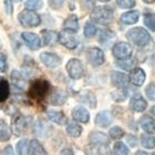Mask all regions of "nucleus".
Returning <instances> with one entry per match:
<instances>
[{
  "label": "nucleus",
  "mask_w": 155,
  "mask_h": 155,
  "mask_svg": "<svg viewBox=\"0 0 155 155\" xmlns=\"http://www.w3.org/2000/svg\"><path fill=\"white\" fill-rule=\"evenodd\" d=\"M126 38L136 47H145L151 41L150 33L143 28H133L126 33Z\"/></svg>",
  "instance_id": "f257e3e1"
},
{
  "label": "nucleus",
  "mask_w": 155,
  "mask_h": 155,
  "mask_svg": "<svg viewBox=\"0 0 155 155\" xmlns=\"http://www.w3.org/2000/svg\"><path fill=\"white\" fill-rule=\"evenodd\" d=\"M114 17V11L111 7H97L91 13V19L94 22L100 25H109L112 22Z\"/></svg>",
  "instance_id": "f03ea898"
},
{
  "label": "nucleus",
  "mask_w": 155,
  "mask_h": 155,
  "mask_svg": "<svg viewBox=\"0 0 155 155\" xmlns=\"http://www.w3.org/2000/svg\"><path fill=\"white\" fill-rule=\"evenodd\" d=\"M18 20L21 23V26L27 27V28H33L37 27L41 23V18L36 11H31V10H23L19 13Z\"/></svg>",
  "instance_id": "7ed1b4c3"
},
{
  "label": "nucleus",
  "mask_w": 155,
  "mask_h": 155,
  "mask_svg": "<svg viewBox=\"0 0 155 155\" xmlns=\"http://www.w3.org/2000/svg\"><path fill=\"white\" fill-rule=\"evenodd\" d=\"M67 71H68L69 77L73 79V80H78L81 79L84 74V69L82 62L79 59H70L67 63Z\"/></svg>",
  "instance_id": "20e7f679"
},
{
  "label": "nucleus",
  "mask_w": 155,
  "mask_h": 155,
  "mask_svg": "<svg viewBox=\"0 0 155 155\" xmlns=\"http://www.w3.org/2000/svg\"><path fill=\"white\" fill-rule=\"evenodd\" d=\"M113 55L119 60H123V59H127L132 54V48L131 45H127L126 42H117L113 45L112 49Z\"/></svg>",
  "instance_id": "39448f33"
},
{
  "label": "nucleus",
  "mask_w": 155,
  "mask_h": 155,
  "mask_svg": "<svg viewBox=\"0 0 155 155\" xmlns=\"http://www.w3.org/2000/svg\"><path fill=\"white\" fill-rule=\"evenodd\" d=\"M87 60L93 67H99V65L103 64L104 62V53L100 48L93 47L90 48L87 52Z\"/></svg>",
  "instance_id": "423d86ee"
},
{
  "label": "nucleus",
  "mask_w": 155,
  "mask_h": 155,
  "mask_svg": "<svg viewBox=\"0 0 155 155\" xmlns=\"http://www.w3.org/2000/svg\"><path fill=\"white\" fill-rule=\"evenodd\" d=\"M87 155H112L110 147L107 144H95L91 143L84 147Z\"/></svg>",
  "instance_id": "0eeeda50"
},
{
  "label": "nucleus",
  "mask_w": 155,
  "mask_h": 155,
  "mask_svg": "<svg viewBox=\"0 0 155 155\" xmlns=\"http://www.w3.org/2000/svg\"><path fill=\"white\" fill-rule=\"evenodd\" d=\"M40 60L47 68H57L61 64V58L52 52H42L40 54Z\"/></svg>",
  "instance_id": "6e6552de"
},
{
  "label": "nucleus",
  "mask_w": 155,
  "mask_h": 155,
  "mask_svg": "<svg viewBox=\"0 0 155 155\" xmlns=\"http://www.w3.org/2000/svg\"><path fill=\"white\" fill-rule=\"evenodd\" d=\"M59 41L62 45H64L65 48L71 49V50L75 49L78 45V39L72 35V32H69L65 30L59 35Z\"/></svg>",
  "instance_id": "1a4fd4ad"
},
{
  "label": "nucleus",
  "mask_w": 155,
  "mask_h": 155,
  "mask_svg": "<svg viewBox=\"0 0 155 155\" xmlns=\"http://www.w3.org/2000/svg\"><path fill=\"white\" fill-rule=\"evenodd\" d=\"M48 90H49V83L47 81H43V80L37 81L36 83L32 85V87H31V94H32L33 97L42 99L47 94Z\"/></svg>",
  "instance_id": "9d476101"
},
{
  "label": "nucleus",
  "mask_w": 155,
  "mask_h": 155,
  "mask_svg": "<svg viewBox=\"0 0 155 155\" xmlns=\"http://www.w3.org/2000/svg\"><path fill=\"white\" fill-rule=\"evenodd\" d=\"M145 72L143 71L141 68H134L131 70L129 75V80L132 84H134L135 87H141L143 85L144 81H145Z\"/></svg>",
  "instance_id": "9b49d317"
},
{
  "label": "nucleus",
  "mask_w": 155,
  "mask_h": 155,
  "mask_svg": "<svg viewBox=\"0 0 155 155\" xmlns=\"http://www.w3.org/2000/svg\"><path fill=\"white\" fill-rule=\"evenodd\" d=\"M23 41L26 42V45L29 47L31 50H38L41 47V40L39 38L38 35L33 32H23L21 35Z\"/></svg>",
  "instance_id": "f8f14e48"
},
{
  "label": "nucleus",
  "mask_w": 155,
  "mask_h": 155,
  "mask_svg": "<svg viewBox=\"0 0 155 155\" xmlns=\"http://www.w3.org/2000/svg\"><path fill=\"white\" fill-rule=\"evenodd\" d=\"M129 77L123 73V72L119 71H113L111 73V82L114 87H119V89H123L129 83Z\"/></svg>",
  "instance_id": "ddd939ff"
},
{
  "label": "nucleus",
  "mask_w": 155,
  "mask_h": 155,
  "mask_svg": "<svg viewBox=\"0 0 155 155\" xmlns=\"http://www.w3.org/2000/svg\"><path fill=\"white\" fill-rule=\"evenodd\" d=\"M130 107L133 111L135 112H143L145 111V109L147 107V102L145 101V99L141 95V94L136 93L134 94L131 99V102H130Z\"/></svg>",
  "instance_id": "4468645a"
},
{
  "label": "nucleus",
  "mask_w": 155,
  "mask_h": 155,
  "mask_svg": "<svg viewBox=\"0 0 155 155\" xmlns=\"http://www.w3.org/2000/svg\"><path fill=\"white\" fill-rule=\"evenodd\" d=\"M112 121H113V116L109 111H101L95 116V124L103 129L109 127Z\"/></svg>",
  "instance_id": "2eb2a0df"
},
{
  "label": "nucleus",
  "mask_w": 155,
  "mask_h": 155,
  "mask_svg": "<svg viewBox=\"0 0 155 155\" xmlns=\"http://www.w3.org/2000/svg\"><path fill=\"white\" fill-rule=\"evenodd\" d=\"M31 122V117L30 116H23L20 115L15 120L13 126H15V131L17 134H22L27 131L28 126Z\"/></svg>",
  "instance_id": "dca6fc26"
},
{
  "label": "nucleus",
  "mask_w": 155,
  "mask_h": 155,
  "mask_svg": "<svg viewBox=\"0 0 155 155\" xmlns=\"http://www.w3.org/2000/svg\"><path fill=\"white\" fill-rule=\"evenodd\" d=\"M72 117L74 121L80 123H87L90 120V113L89 111L83 107H77L72 111Z\"/></svg>",
  "instance_id": "f3484780"
},
{
  "label": "nucleus",
  "mask_w": 155,
  "mask_h": 155,
  "mask_svg": "<svg viewBox=\"0 0 155 155\" xmlns=\"http://www.w3.org/2000/svg\"><path fill=\"white\" fill-rule=\"evenodd\" d=\"M11 83L16 89L20 91H23L26 89L27 83L26 80H25V77L21 72L17 71V70H13L12 73H11Z\"/></svg>",
  "instance_id": "a211bd4d"
},
{
  "label": "nucleus",
  "mask_w": 155,
  "mask_h": 155,
  "mask_svg": "<svg viewBox=\"0 0 155 155\" xmlns=\"http://www.w3.org/2000/svg\"><path fill=\"white\" fill-rule=\"evenodd\" d=\"M140 125L146 133L155 134V119L150 115H144L140 120Z\"/></svg>",
  "instance_id": "6ab92c4d"
},
{
  "label": "nucleus",
  "mask_w": 155,
  "mask_h": 155,
  "mask_svg": "<svg viewBox=\"0 0 155 155\" xmlns=\"http://www.w3.org/2000/svg\"><path fill=\"white\" fill-rule=\"evenodd\" d=\"M47 117L51 122L55 123L58 125H63V124L67 123V116L61 111H53V110L48 111L47 112Z\"/></svg>",
  "instance_id": "aec40b11"
},
{
  "label": "nucleus",
  "mask_w": 155,
  "mask_h": 155,
  "mask_svg": "<svg viewBox=\"0 0 155 155\" xmlns=\"http://www.w3.org/2000/svg\"><path fill=\"white\" fill-rule=\"evenodd\" d=\"M28 155H48L45 149L38 140H31L29 142V152Z\"/></svg>",
  "instance_id": "412c9836"
},
{
  "label": "nucleus",
  "mask_w": 155,
  "mask_h": 155,
  "mask_svg": "<svg viewBox=\"0 0 155 155\" xmlns=\"http://www.w3.org/2000/svg\"><path fill=\"white\" fill-rule=\"evenodd\" d=\"M63 28H64L65 31H69V32L74 33L79 30V20H78V17L72 15V16H69L67 19H65L64 23H63Z\"/></svg>",
  "instance_id": "4be33fe9"
},
{
  "label": "nucleus",
  "mask_w": 155,
  "mask_h": 155,
  "mask_svg": "<svg viewBox=\"0 0 155 155\" xmlns=\"http://www.w3.org/2000/svg\"><path fill=\"white\" fill-rule=\"evenodd\" d=\"M12 131L5 120H0V142H7L11 137Z\"/></svg>",
  "instance_id": "5701e85b"
},
{
  "label": "nucleus",
  "mask_w": 155,
  "mask_h": 155,
  "mask_svg": "<svg viewBox=\"0 0 155 155\" xmlns=\"http://www.w3.org/2000/svg\"><path fill=\"white\" fill-rule=\"evenodd\" d=\"M42 38L45 45H53L59 41V33L52 30H45L42 31Z\"/></svg>",
  "instance_id": "b1692460"
},
{
  "label": "nucleus",
  "mask_w": 155,
  "mask_h": 155,
  "mask_svg": "<svg viewBox=\"0 0 155 155\" xmlns=\"http://www.w3.org/2000/svg\"><path fill=\"white\" fill-rule=\"evenodd\" d=\"M140 18V12L132 10V11H127V12L123 13L121 16V21L125 25H134L139 21Z\"/></svg>",
  "instance_id": "393cba45"
},
{
  "label": "nucleus",
  "mask_w": 155,
  "mask_h": 155,
  "mask_svg": "<svg viewBox=\"0 0 155 155\" xmlns=\"http://www.w3.org/2000/svg\"><path fill=\"white\" fill-rule=\"evenodd\" d=\"M89 140L91 143H95V144H109L110 140L104 133L101 132H92L89 135Z\"/></svg>",
  "instance_id": "a878e982"
},
{
  "label": "nucleus",
  "mask_w": 155,
  "mask_h": 155,
  "mask_svg": "<svg viewBox=\"0 0 155 155\" xmlns=\"http://www.w3.org/2000/svg\"><path fill=\"white\" fill-rule=\"evenodd\" d=\"M80 100H81V102L87 104V105H89L90 107H92V109H94L95 105H97V99H95V97H94V94L89 92V91L81 94Z\"/></svg>",
  "instance_id": "bb28decb"
},
{
  "label": "nucleus",
  "mask_w": 155,
  "mask_h": 155,
  "mask_svg": "<svg viewBox=\"0 0 155 155\" xmlns=\"http://www.w3.org/2000/svg\"><path fill=\"white\" fill-rule=\"evenodd\" d=\"M67 132L70 136L72 137H79L82 134V127H81L78 123L75 122H70L67 125Z\"/></svg>",
  "instance_id": "cd10ccee"
},
{
  "label": "nucleus",
  "mask_w": 155,
  "mask_h": 155,
  "mask_svg": "<svg viewBox=\"0 0 155 155\" xmlns=\"http://www.w3.org/2000/svg\"><path fill=\"white\" fill-rule=\"evenodd\" d=\"M51 104L53 105H62L67 101V95L62 91H55L51 97Z\"/></svg>",
  "instance_id": "c85d7f7f"
},
{
  "label": "nucleus",
  "mask_w": 155,
  "mask_h": 155,
  "mask_svg": "<svg viewBox=\"0 0 155 155\" xmlns=\"http://www.w3.org/2000/svg\"><path fill=\"white\" fill-rule=\"evenodd\" d=\"M141 144H142L145 149L152 150L155 147V137L150 134H143L141 136Z\"/></svg>",
  "instance_id": "c756f323"
},
{
  "label": "nucleus",
  "mask_w": 155,
  "mask_h": 155,
  "mask_svg": "<svg viewBox=\"0 0 155 155\" xmlns=\"http://www.w3.org/2000/svg\"><path fill=\"white\" fill-rule=\"evenodd\" d=\"M9 97V83L6 80H0V102L7 100Z\"/></svg>",
  "instance_id": "7c9ffc66"
},
{
  "label": "nucleus",
  "mask_w": 155,
  "mask_h": 155,
  "mask_svg": "<svg viewBox=\"0 0 155 155\" xmlns=\"http://www.w3.org/2000/svg\"><path fill=\"white\" fill-rule=\"evenodd\" d=\"M16 150L18 155H28V152H29V141H27V140L19 141L17 143Z\"/></svg>",
  "instance_id": "2f4dec72"
},
{
  "label": "nucleus",
  "mask_w": 155,
  "mask_h": 155,
  "mask_svg": "<svg viewBox=\"0 0 155 155\" xmlns=\"http://www.w3.org/2000/svg\"><path fill=\"white\" fill-rule=\"evenodd\" d=\"M130 151L127 146L123 142H116L113 146V154L114 155H129Z\"/></svg>",
  "instance_id": "473e14b6"
},
{
  "label": "nucleus",
  "mask_w": 155,
  "mask_h": 155,
  "mask_svg": "<svg viewBox=\"0 0 155 155\" xmlns=\"http://www.w3.org/2000/svg\"><path fill=\"white\" fill-rule=\"evenodd\" d=\"M114 38H115V36H114V33L112 32V31L104 30V31H102L100 35V42L103 45H109V42L113 41Z\"/></svg>",
  "instance_id": "72a5a7b5"
},
{
  "label": "nucleus",
  "mask_w": 155,
  "mask_h": 155,
  "mask_svg": "<svg viewBox=\"0 0 155 155\" xmlns=\"http://www.w3.org/2000/svg\"><path fill=\"white\" fill-rule=\"evenodd\" d=\"M116 64L119 65L120 68L123 69V70H132L134 69V65H135V62L132 59H123V60H119L116 62Z\"/></svg>",
  "instance_id": "f704fd0d"
},
{
  "label": "nucleus",
  "mask_w": 155,
  "mask_h": 155,
  "mask_svg": "<svg viewBox=\"0 0 155 155\" xmlns=\"http://www.w3.org/2000/svg\"><path fill=\"white\" fill-rule=\"evenodd\" d=\"M42 6H43L42 0H27L26 1V8L31 11H37V10L41 9Z\"/></svg>",
  "instance_id": "c9c22d12"
},
{
  "label": "nucleus",
  "mask_w": 155,
  "mask_h": 155,
  "mask_svg": "<svg viewBox=\"0 0 155 155\" xmlns=\"http://www.w3.org/2000/svg\"><path fill=\"white\" fill-rule=\"evenodd\" d=\"M144 23L150 30L155 31V15L154 13H145L144 15Z\"/></svg>",
  "instance_id": "e433bc0d"
},
{
  "label": "nucleus",
  "mask_w": 155,
  "mask_h": 155,
  "mask_svg": "<svg viewBox=\"0 0 155 155\" xmlns=\"http://www.w3.org/2000/svg\"><path fill=\"white\" fill-rule=\"evenodd\" d=\"M126 97H127V92H126L125 87L119 89L117 91L112 93V97H113V100L116 101V102H122V101L125 100Z\"/></svg>",
  "instance_id": "4c0bfd02"
},
{
  "label": "nucleus",
  "mask_w": 155,
  "mask_h": 155,
  "mask_svg": "<svg viewBox=\"0 0 155 155\" xmlns=\"http://www.w3.org/2000/svg\"><path fill=\"white\" fill-rule=\"evenodd\" d=\"M109 135L111 136V139L119 140L124 136V131H123V129L122 127H120V126H114V127H112V129L110 130Z\"/></svg>",
  "instance_id": "58836bf2"
},
{
  "label": "nucleus",
  "mask_w": 155,
  "mask_h": 155,
  "mask_svg": "<svg viewBox=\"0 0 155 155\" xmlns=\"http://www.w3.org/2000/svg\"><path fill=\"white\" fill-rule=\"evenodd\" d=\"M97 33V27L92 22H87L84 27V36L87 38H92Z\"/></svg>",
  "instance_id": "ea45409f"
},
{
  "label": "nucleus",
  "mask_w": 155,
  "mask_h": 155,
  "mask_svg": "<svg viewBox=\"0 0 155 155\" xmlns=\"http://www.w3.org/2000/svg\"><path fill=\"white\" fill-rule=\"evenodd\" d=\"M116 3L122 9H131L135 6V0H116Z\"/></svg>",
  "instance_id": "a19ab883"
},
{
  "label": "nucleus",
  "mask_w": 155,
  "mask_h": 155,
  "mask_svg": "<svg viewBox=\"0 0 155 155\" xmlns=\"http://www.w3.org/2000/svg\"><path fill=\"white\" fill-rule=\"evenodd\" d=\"M145 94L151 101H155V84L150 83L145 87Z\"/></svg>",
  "instance_id": "79ce46f5"
},
{
  "label": "nucleus",
  "mask_w": 155,
  "mask_h": 155,
  "mask_svg": "<svg viewBox=\"0 0 155 155\" xmlns=\"http://www.w3.org/2000/svg\"><path fill=\"white\" fill-rule=\"evenodd\" d=\"M8 69V61H7V55L5 53H0V72H6Z\"/></svg>",
  "instance_id": "37998d69"
},
{
  "label": "nucleus",
  "mask_w": 155,
  "mask_h": 155,
  "mask_svg": "<svg viewBox=\"0 0 155 155\" xmlns=\"http://www.w3.org/2000/svg\"><path fill=\"white\" fill-rule=\"evenodd\" d=\"M64 1L65 0H49V3H50L51 8H53V9H60L63 6Z\"/></svg>",
  "instance_id": "c03bdc74"
},
{
  "label": "nucleus",
  "mask_w": 155,
  "mask_h": 155,
  "mask_svg": "<svg viewBox=\"0 0 155 155\" xmlns=\"http://www.w3.org/2000/svg\"><path fill=\"white\" fill-rule=\"evenodd\" d=\"M5 8L8 15H12V1L11 0H5Z\"/></svg>",
  "instance_id": "a18cd8bd"
},
{
  "label": "nucleus",
  "mask_w": 155,
  "mask_h": 155,
  "mask_svg": "<svg viewBox=\"0 0 155 155\" xmlns=\"http://www.w3.org/2000/svg\"><path fill=\"white\" fill-rule=\"evenodd\" d=\"M136 139L134 137L133 135H127V143H129L130 145L132 146V147H134V146L136 145Z\"/></svg>",
  "instance_id": "49530a36"
},
{
  "label": "nucleus",
  "mask_w": 155,
  "mask_h": 155,
  "mask_svg": "<svg viewBox=\"0 0 155 155\" xmlns=\"http://www.w3.org/2000/svg\"><path fill=\"white\" fill-rule=\"evenodd\" d=\"M3 155H16L15 154V151H13L12 146H7L5 151H3Z\"/></svg>",
  "instance_id": "de8ad7c7"
},
{
  "label": "nucleus",
  "mask_w": 155,
  "mask_h": 155,
  "mask_svg": "<svg viewBox=\"0 0 155 155\" xmlns=\"http://www.w3.org/2000/svg\"><path fill=\"white\" fill-rule=\"evenodd\" d=\"M60 155H74V154H73V152H72L71 150L65 149V150H63V151H61Z\"/></svg>",
  "instance_id": "09e8293b"
},
{
  "label": "nucleus",
  "mask_w": 155,
  "mask_h": 155,
  "mask_svg": "<svg viewBox=\"0 0 155 155\" xmlns=\"http://www.w3.org/2000/svg\"><path fill=\"white\" fill-rule=\"evenodd\" d=\"M136 155H155V153H147V152H145V151H137L136 152Z\"/></svg>",
  "instance_id": "8fccbe9b"
},
{
  "label": "nucleus",
  "mask_w": 155,
  "mask_h": 155,
  "mask_svg": "<svg viewBox=\"0 0 155 155\" xmlns=\"http://www.w3.org/2000/svg\"><path fill=\"white\" fill-rule=\"evenodd\" d=\"M143 1H144L145 3H153L155 0H143Z\"/></svg>",
  "instance_id": "3c124183"
},
{
  "label": "nucleus",
  "mask_w": 155,
  "mask_h": 155,
  "mask_svg": "<svg viewBox=\"0 0 155 155\" xmlns=\"http://www.w3.org/2000/svg\"><path fill=\"white\" fill-rule=\"evenodd\" d=\"M152 114H153V115L155 116V105H154V107H152Z\"/></svg>",
  "instance_id": "603ef678"
},
{
  "label": "nucleus",
  "mask_w": 155,
  "mask_h": 155,
  "mask_svg": "<svg viewBox=\"0 0 155 155\" xmlns=\"http://www.w3.org/2000/svg\"><path fill=\"white\" fill-rule=\"evenodd\" d=\"M97 1H101V2H107V1H110V0H97Z\"/></svg>",
  "instance_id": "864d4df0"
},
{
  "label": "nucleus",
  "mask_w": 155,
  "mask_h": 155,
  "mask_svg": "<svg viewBox=\"0 0 155 155\" xmlns=\"http://www.w3.org/2000/svg\"><path fill=\"white\" fill-rule=\"evenodd\" d=\"M15 1H17V2H20V1H21V0H15Z\"/></svg>",
  "instance_id": "5fc2aeb1"
},
{
  "label": "nucleus",
  "mask_w": 155,
  "mask_h": 155,
  "mask_svg": "<svg viewBox=\"0 0 155 155\" xmlns=\"http://www.w3.org/2000/svg\"><path fill=\"white\" fill-rule=\"evenodd\" d=\"M0 47H1V42H0Z\"/></svg>",
  "instance_id": "6e6d98bb"
},
{
  "label": "nucleus",
  "mask_w": 155,
  "mask_h": 155,
  "mask_svg": "<svg viewBox=\"0 0 155 155\" xmlns=\"http://www.w3.org/2000/svg\"><path fill=\"white\" fill-rule=\"evenodd\" d=\"M0 80H2V79H1V78H0Z\"/></svg>",
  "instance_id": "4d7b16f0"
},
{
  "label": "nucleus",
  "mask_w": 155,
  "mask_h": 155,
  "mask_svg": "<svg viewBox=\"0 0 155 155\" xmlns=\"http://www.w3.org/2000/svg\"><path fill=\"white\" fill-rule=\"evenodd\" d=\"M0 155H1V153H0Z\"/></svg>",
  "instance_id": "13d9d810"
}]
</instances>
